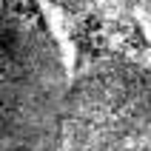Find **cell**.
I'll use <instances>...</instances> for the list:
<instances>
[{"instance_id": "1", "label": "cell", "mask_w": 151, "mask_h": 151, "mask_svg": "<svg viewBox=\"0 0 151 151\" xmlns=\"http://www.w3.org/2000/svg\"><path fill=\"white\" fill-rule=\"evenodd\" d=\"M66 77L32 0H3V151H57Z\"/></svg>"}]
</instances>
